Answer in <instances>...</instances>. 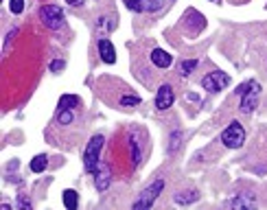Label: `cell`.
I'll list each match as a JSON object with an SVG mask.
<instances>
[{
	"label": "cell",
	"instance_id": "cell-21",
	"mask_svg": "<svg viewBox=\"0 0 267 210\" xmlns=\"http://www.w3.org/2000/svg\"><path fill=\"white\" fill-rule=\"evenodd\" d=\"M121 105L123 107H134V105H140V99L134 94H125L123 99H121Z\"/></svg>",
	"mask_w": 267,
	"mask_h": 210
},
{
	"label": "cell",
	"instance_id": "cell-19",
	"mask_svg": "<svg viewBox=\"0 0 267 210\" xmlns=\"http://www.w3.org/2000/svg\"><path fill=\"white\" fill-rule=\"evenodd\" d=\"M123 2H125V7H127L129 11H134V13L145 11V0H123Z\"/></svg>",
	"mask_w": 267,
	"mask_h": 210
},
{
	"label": "cell",
	"instance_id": "cell-13",
	"mask_svg": "<svg viewBox=\"0 0 267 210\" xmlns=\"http://www.w3.org/2000/svg\"><path fill=\"white\" fill-rule=\"evenodd\" d=\"M182 138H184V132H182V129H173V132H171V136H169V149H167L171 156L177 151V149H180Z\"/></svg>",
	"mask_w": 267,
	"mask_h": 210
},
{
	"label": "cell",
	"instance_id": "cell-9",
	"mask_svg": "<svg viewBox=\"0 0 267 210\" xmlns=\"http://www.w3.org/2000/svg\"><path fill=\"white\" fill-rule=\"evenodd\" d=\"M110 182H112L110 169H107V166H99V171L95 173V186H97V190H99V193H105V190L110 188Z\"/></svg>",
	"mask_w": 267,
	"mask_h": 210
},
{
	"label": "cell",
	"instance_id": "cell-12",
	"mask_svg": "<svg viewBox=\"0 0 267 210\" xmlns=\"http://www.w3.org/2000/svg\"><path fill=\"white\" fill-rule=\"evenodd\" d=\"M129 147H132V166L140 164V158H143V153H140V138L138 134H132V138H129Z\"/></svg>",
	"mask_w": 267,
	"mask_h": 210
},
{
	"label": "cell",
	"instance_id": "cell-20",
	"mask_svg": "<svg viewBox=\"0 0 267 210\" xmlns=\"http://www.w3.org/2000/svg\"><path fill=\"white\" fill-rule=\"evenodd\" d=\"M162 4H165V0H145V11L156 13L162 9Z\"/></svg>",
	"mask_w": 267,
	"mask_h": 210
},
{
	"label": "cell",
	"instance_id": "cell-6",
	"mask_svg": "<svg viewBox=\"0 0 267 210\" xmlns=\"http://www.w3.org/2000/svg\"><path fill=\"white\" fill-rule=\"evenodd\" d=\"M259 94H261V86L256 81H252V88L241 94V112L243 114H252V112L259 107Z\"/></svg>",
	"mask_w": 267,
	"mask_h": 210
},
{
	"label": "cell",
	"instance_id": "cell-10",
	"mask_svg": "<svg viewBox=\"0 0 267 210\" xmlns=\"http://www.w3.org/2000/svg\"><path fill=\"white\" fill-rule=\"evenodd\" d=\"M151 62H153V66H158V68H169L173 64V57L167 53V50L153 48L151 50Z\"/></svg>",
	"mask_w": 267,
	"mask_h": 210
},
{
	"label": "cell",
	"instance_id": "cell-8",
	"mask_svg": "<svg viewBox=\"0 0 267 210\" xmlns=\"http://www.w3.org/2000/svg\"><path fill=\"white\" fill-rule=\"evenodd\" d=\"M99 55L105 64L116 62V50H114V46H112V42L107 40V37H101L99 40Z\"/></svg>",
	"mask_w": 267,
	"mask_h": 210
},
{
	"label": "cell",
	"instance_id": "cell-25",
	"mask_svg": "<svg viewBox=\"0 0 267 210\" xmlns=\"http://www.w3.org/2000/svg\"><path fill=\"white\" fill-rule=\"evenodd\" d=\"M68 4H73V7H81L83 2H86V0H66Z\"/></svg>",
	"mask_w": 267,
	"mask_h": 210
},
{
	"label": "cell",
	"instance_id": "cell-14",
	"mask_svg": "<svg viewBox=\"0 0 267 210\" xmlns=\"http://www.w3.org/2000/svg\"><path fill=\"white\" fill-rule=\"evenodd\" d=\"M46 164H49V156L40 153V156H35L33 160H31V171H33V173H42V171L46 169Z\"/></svg>",
	"mask_w": 267,
	"mask_h": 210
},
{
	"label": "cell",
	"instance_id": "cell-7",
	"mask_svg": "<svg viewBox=\"0 0 267 210\" xmlns=\"http://www.w3.org/2000/svg\"><path fill=\"white\" fill-rule=\"evenodd\" d=\"M173 101H175V94H173V88L171 86H160L158 88V94H156V107L160 112L169 110V107L173 105Z\"/></svg>",
	"mask_w": 267,
	"mask_h": 210
},
{
	"label": "cell",
	"instance_id": "cell-17",
	"mask_svg": "<svg viewBox=\"0 0 267 210\" xmlns=\"http://www.w3.org/2000/svg\"><path fill=\"white\" fill-rule=\"evenodd\" d=\"M64 206L70 210L79 208V199H77V193H74V190H64Z\"/></svg>",
	"mask_w": 267,
	"mask_h": 210
},
{
	"label": "cell",
	"instance_id": "cell-22",
	"mask_svg": "<svg viewBox=\"0 0 267 210\" xmlns=\"http://www.w3.org/2000/svg\"><path fill=\"white\" fill-rule=\"evenodd\" d=\"M9 9H11V13L20 16V13L24 11V0H11V2H9Z\"/></svg>",
	"mask_w": 267,
	"mask_h": 210
},
{
	"label": "cell",
	"instance_id": "cell-4",
	"mask_svg": "<svg viewBox=\"0 0 267 210\" xmlns=\"http://www.w3.org/2000/svg\"><path fill=\"white\" fill-rule=\"evenodd\" d=\"M40 20L44 22L49 29H53V31L62 29V24H64L62 7H57V4H44V7L40 9Z\"/></svg>",
	"mask_w": 267,
	"mask_h": 210
},
{
	"label": "cell",
	"instance_id": "cell-24",
	"mask_svg": "<svg viewBox=\"0 0 267 210\" xmlns=\"http://www.w3.org/2000/svg\"><path fill=\"white\" fill-rule=\"evenodd\" d=\"M18 208H24V210H31V202L26 199V195H22L20 202H18Z\"/></svg>",
	"mask_w": 267,
	"mask_h": 210
},
{
	"label": "cell",
	"instance_id": "cell-1",
	"mask_svg": "<svg viewBox=\"0 0 267 210\" xmlns=\"http://www.w3.org/2000/svg\"><path fill=\"white\" fill-rule=\"evenodd\" d=\"M103 138L101 134H97V136L90 138V142H88L86 147V153H83V164H86V171L88 173L95 175L97 171H99L101 162H99V156H101V149H103Z\"/></svg>",
	"mask_w": 267,
	"mask_h": 210
},
{
	"label": "cell",
	"instance_id": "cell-2",
	"mask_svg": "<svg viewBox=\"0 0 267 210\" xmlns=\"http://www.w3.org/2000/svg\"><path fill=\"white\" fill-rule=\"evenodd\" d=\"M221 142L226 144L228 149H241L245 144V129L239 120H232L221 134Z\"/></svg>",
	"mask_w": 267,
	"mask_h": 210
},
{
	"label": "cell",
	"instance_id": "cell-23",
	"mask_svg": "<svg viewBox=\"0 0 267 210\" xmlns=\"http://www.w3.org/2000/svg\"><path fill=\"white\" fill-rule=\"evenodd\" d=\"M64 66H66V62H62V59H55V62H50V70H53V72L64 70Z\"/></svg>",
	"mask_w": 267,
	"mask_h": 210
},
{
	"label": "cell",
	"instance_id": "cell-5",
	"mask_svg": "<svg viewBox=\"0 0 267 210\" xmlns=\"http://www.w3.org/2000/svg\"><path fill=\"white\" fill-rule=\"evenodd\" d=\"M228 74L226 72H219V70H215V72H210V74H206L204 79H201V88L204 90H208V92H219V90H223V88L228 86Z\"/></svg>",
	"mask_w": 267,
	"mask_h": 210
},
{
	"label": "cell",
	"instance_id": "cell-3",
	"mask_svg": "<svg viewBox=\"0 0 267 210\" xmlns=\"http://www.w3.org/2000/svg\"><path fill=\"white\" fill-rule=\"evenodd\" d=\"M162 188H165V180H156L151 186H147V188L140 193V197L134 202V210H147L153 206V202H156V197L162 193Z\"/></svg>",
	"mask_w": 267,
	"mask_h": 210
},
{
	"label": "cell",
	"instance_id": "cell-16",
	"mask_svg": "<svg viewBox=\"0 0 267 210\" xmlns=\"http://www.w3.org/2000/svg\"><path fill=\"white\" fill-rule=\"evenodd\" d=\"M173 199H175V204H193L195 199H197V193H195V190H182V193H177Z\"/></svg>",
	"mask_w": 267,
	"mask_h": 210
},
{
	"label": "cell",
	"instance_id": "cell-11",
	"mask_svg": "<svg viewBox=\"0 0 267 210\" xmlns=\"http://www.w3.org/2000/svg\"><path fill=\"white\" fill-rule=\"evenodd\" d=\"M226 208H256V202L250 197H245V195H239V197L230 199V202L223 204Z\"/></svg>",
	"mask_w": 267,
	"mask_h": 210
},
{
	"label": "cell",
	"instance_id": "cell-18",
	"mask_svg": "<svg viewBox=\"0 0 267 210\" xmlns=\"http://www.w3.org/2000/svg\"><path fill=\"white\" fill-rule=\"evenodd\" d=\"M197 59H184V62H182L180 64V72L182 74H184V77H186V74H191V72H193V70L195 68H197Z\"/></svg>",
	"mask_w": 267,
	"mask_h": 210
},
{
	"label": "cell",
	"instance_id": "cell-15",
	"mask_svg": "<svg viewBox=\"0 0 267 210\" xmlns=\"http://www.w3.org/2000/svg\"><path fill=\"white\" fill-rule=\"evenodd\" d=\"M74 120V112L70 107H59L57 112V123L59 125H70Z\"/></svg>",
	"mask_w": 267,
	"mask_h": 210
}]
</instances>
